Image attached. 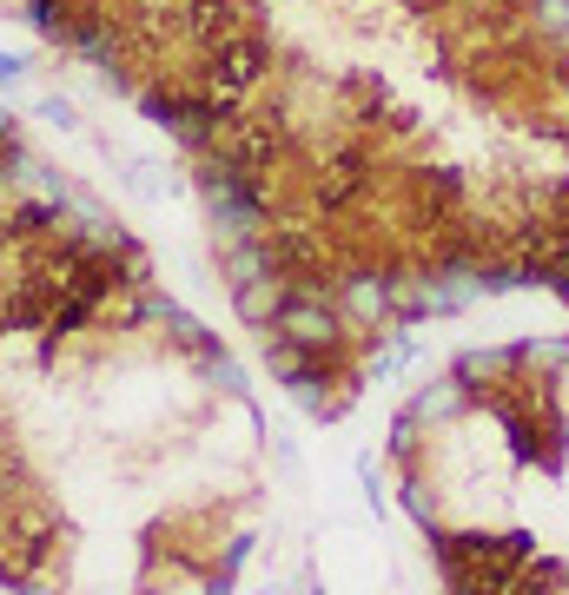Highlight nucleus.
<instances>
[{"mask_svg": "<svg viewBox=\"0 0 569 595\" xmlns=\"http://www.w3.org/2000/svg\"><path fill=\"white\" fill-rule=\"evenodd\" d=\"M272 60H279V47H272V34L265 27H232L225 40H212L206 53H199V87L219 100V107H246L265 79H272Z\"/></svg>", "mask_w": 569, "mask_h": 595, "instance_id": "1", "label": "nucleus"}, {"mask_svg": "<svg viewBox=\"0 0 569 595\" xmlns=\"http://www.w3.org/2000/svg\"><path fill=\"white\" fill-rule=\"evenodd\" d=\"M371 186H378V152L364 139H332L324 159L305 173V206L324 212V219H345Z\"/></svg>", "mask_w": 569, "mask_h": 595, "instance_id": "2", "label": "nucleus"}, {"mask_svg": "<svg viewBox=\"0 0 569 595\" xmlns=\"http://www.w3.org/2000/svg\"><path fill=\"white\" fill-rule=\"evenodd\" d=\"M34 113H40L47 126H60V133H73V126H79V113H73V100H66V94H40V107H34Z\"/></svg>", "mask_w": 569, "mask_h": 595, "instance_id": "3", "label": "nucleus"}, {"mask_svg": "<svg viewBox=\"0 0 569 595\" xmlns=\"http://www.w3.org/2000/svg\"><path fill=\"white\" fill-rule=\"evenodd\" d=\"M27 73H34V60H27V53H0V87H21Z\"/></svg>", "mask_w": 569, "mask_h": 595, "instance_id": "4", "label": "nucleus"}]
</instances>
